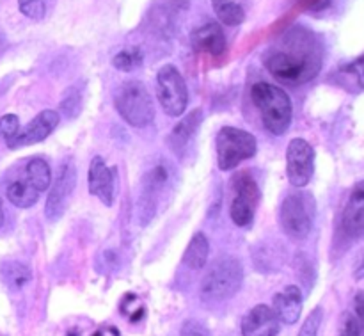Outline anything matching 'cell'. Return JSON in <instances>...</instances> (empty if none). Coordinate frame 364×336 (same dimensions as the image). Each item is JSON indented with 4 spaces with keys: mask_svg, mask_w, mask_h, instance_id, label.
<instances>
[{
    "mask_svg": "<svg viewBox=\"0 0 364 336\" xmlns=\"http://www.w3.org/2000/svg\"><path fill=\"white\" fill-rule=\"evenodd\" d=\"M315 173V149L304 139H294L287 148V174L294 187H306Z\"/></svg>",
    "mask_w": 364,
    "mask_h": 336,
    "instance_id": "30bf717a",
    "label": "cell"
},
{
    "mask_svg": "<svg viewBox=\"0 0 364 336\" xmlns=\"http://www.w3.org/2000/svg\"><path fill=\"white\" fill-rule=\"evenodd\" d=\"M244 281V267L235 256H219L201 281V298L206 303H223L233 298Z\"/></svg>",
    "mask_w": 364,
    "mask_h": 336,
    "instance_id": "3957f363",
    "label": "cell"
},
{
    "mask_svg": "<svg viewBox=\"0 0 364 336\" xmlns=\"http://www.w3.org/2000/svg\"><path fill=\"white\" fill-rule=\"evenodd\" d=\"M345 73L352 75V77L355 78V82H358V85L361 89H364V56L359 57V59H355L354 63L347 64V66L343 68Z\"/></svg>",
    "mask_w": 364,
    "mask_h": 336,
    "instance_id": "1f68e13d",
    "label": "cell"
},
{
    "mask_svg": "<svg viewBox=\"0 0 364 336\" xmlns=\"http://www.w3.org/2000/svg\"><path fill=\"white\" fill-rule=\"evenodd\" d=\"M213 9H215L220 23L230 25V27H237V25L244 23L245 20L244 7L235 0H213Z\"/></svg>",
    "mask_w": 364,
    "mask_h": 336,
    "instance_id": "603a6c76",
    "label": "cell"
},
{
    "mask_svg": "<svg viewBox=\"0 0 364 336\" xmlns=\"http://www.w3.org/2000/svg\"><path fill=\"white\" fill-rule=\"evenodd\" d=\"M322 320H323V310L315 308L311 313H309L306 322L302 324L301 331H299V336H318Z\"/></svg>",
    "mask_w": 364,
    "mask_h": 336,
    "instance_id": "f1b7e54d",
    "label": "cell"
},
{
    "mask_svg": "<svg viewBox=\"0 0 364 336\" xmlns=\"http://www.w3.org/2000/svg\"><path fill=\"white\" fill-rule=\"evenodd\" d=\"M331 6V0H302L306 11H323Z\"/></svg>",
    "mask_w": 364,
    "mask_h": 336,
    "instance_id": "d6a6232c",
    "label": "cell"
},
{
    "mask_svg": "<svg viewBox=\"0 0 364 336\" xmlns=\"http://www.w3.org/2000/svg\"><path fill=\"white\" fill-rule=\"evenodd\" d=\"M361 331L363 330L359 320L354 315H350V313H345L343 322H341L340 327V335L338 336H361Z\"/></svg>",
    "mask_w": 364,
    "mask_h": 336,
    "instance_id": "f546056e",
    "label": "cell"
},
{
    "mask_svg": "<svg viewBox=\"0 0 364 336\" xmlns=\"http://www.w3.org/2000/svg\"><path fill=\"white\" fill-rule=\"evenodd\" d=\"M315 216L316 201L309 192H291L281 203V228L288 237L295 238V241H304L311 233Z\"/></svg>",
    "mask_w": 364,
    "mask_h": 336,
    "instance_id": "8992f818",
    "label": "cell"
},
{
    "mask_svg": "<svg viewBox=\"0 0 364 336\" xmlns=\"http://www.w3.org/2000/svg\"><path fill=\"white\" fill-rule=\"evenodd\" d=\"M156 96L164 112L171 117H180L188 103V89L176 66L167 64L156 73Z\"/></svg>",
    "mask_w": 364,
    "mask_h": 336,
    "instance_id": "ba28073f",
    "label": "cell"
},
{
    "mask_svg": "<svg viewBox=\"0 0 364 336\" xmlns=\"http://www.w3.org/2000/svg\"><path fill=\"white\" fill-rule=\"evenodd\" d=\"M0 276H2L4 285L11 292H20L21 288L27 287L32 280L31 267L21 262H4L0 267Z\"/></svg>",
    "mask_w": 364,
    "mask_h": 336,
    "instance_id": "44dd1931",
    "label": "cell"
},
{
    "mask_svg": "<svg viewBox=\"0 0 364 336\" xmlns=\"http://www.w3.org/2000/svg\"><path fill=\"white\" fill-rule=\"evenodd\" d=\"M302 303H304V298H302L301 288L295 287V285H288L279 294H276L272 310L276 312L277 319L281 322L291 326V324H295L301 319Z\"/></svg>",
    "mask_w": 364,
    "mask_h": 336,
    "instance_id": "ac0fdd59",
    "label": "cell"
},
{
    "mask_svg": "<svg viewBox=\"0 0 364 336\" xmlns=\"http://www.w3.org/2000/svg\"><path fill=\"white\" fill-rule=\"evenodd\" d=\"M251 98L262 114L263 125L274 135H281L290 128L291 109L290 96L277 85L269 82H256L251 88Z\"/></svg>",
    "mask_w": 364,
    "mask_h": 336,
    "instance_id": "7a4b0ae2",
    "label": "cell"
},
{
    "mask_svg": "<svg viewBox=\"0 0 364 336\" xmlns=\"http://www.w3.org/2000/svg\"><path fill=\"white\" fill-rule=\"evenodd\" d=\"M217 164L223 171H231L244 160L256 155V137L237 127H224L217 134Z\"/></svg>",
    "mask_w": 364,
    "mask_h": 336,
    "instance_id": "52a82bcc",
    "label": "cell"
},
{
    "mask_svg": "<svg viewBox=\"0 0 364 336\" xmlns=\"http://www.w3.org/2000/svg\"><path fill=\"white\" fill-rule=\"evenodd\" d=\"M77 185V169L73 162H66L59 171V177L53 182V187L50 189V194L46 198L45 216L50 223H57L66 212L68 199Z\"/></svg>",
    "mask_w": 364,
    "mask_h": 336,
    "instance_id": "8fae6325",
    "label": "cell"
},
{
    "mask_svg": "<svg viewBox=\"0 0 364 336\" xmlns=\"http://www.w3.org/2000/svg\"><path fill=\"white\" fill-rule=\"evenodd\" d=\"M263 61L274 78L284 84L301 85L320 73L323 48L313 32L295 27L283 36L281 46L269 50Z\"/></svg>",
    "mask_w": 364,
    "mask_h": 336,
    "instance_id": "6da1fadb",
    "label": "cell"
},
{
    "mask_svg": "<svg viewBox=\"0 0 364 336\" xmlns=\"http://www.w3.org/2000/svg\"><path fill=\"white\" fill-rule=\"evenodd\" d=\"M192 46H194L198 52L208 53V56H223V53L226 52L228 43L220 23L210 21V23L196 28V31L192 32Z\"/></svg>",
    "mask_w": 364,
    "mask_h": 336,
    "instance_id": "e0dca14e",
    "label": "cell"
},
{
    "mask_svg": "<svg viewBox=\"0 0 364 336\" xmlns=\"http://www.w3.org/2000/svg\"><path fill=\"white\" fill-rule=\"evenodd\" d=\"M201 123H203L201 109H194L192 112H188L187 116L181 117L180 123H176V127H174L173 130H171V134L167 135V146H169L171 152H173L174 155L183 159L185 153L191 149L192 141H194Z\"/></svg>",
    "mask_w": 364,
    "mask_h": 336,
    "instance_id": "5bb4252c",
    "label": "cell"
},
{
    "mask_svg": "<svg viewBox=\"0 0 364 336\" xmlns=\"http://www.w3.org/2000/svg\"><path fill=\"white\" fill-rule=\"evenodd\" d=\"M60 110L66 114V117H77L82 110V100L80 95L75 88H71L70 91L66 93L64 100L60 102Z\"/></svg>",
    "mask_w": 364,
    "mask_h": 336,
    "instance_id": "83f0119b",
    "label": "cell"
},
{
    "mask_svg": "<svg viewBox=\"0 0 364 336\" xmlns=\"http://www.w3.org/2000/svg\"><path fill=\"white\" fill-rule=\"evenodd\" d=\"M233 201H231L230 216L237 226L245 228L255 221L256 209L259 203V187L251 173L242 171L233 178Z\"/></svg>",
    "mask_w": 364,
    "mask_h": 336,
    "instance_id": "9c48e42d",
    "label": "cell"
},
{
    "mask_svg": "<svg viewBox=\"0 0 364 336\" xmlns=\"http://www.w3.org/2000/svg\"><path fill=\"white\" fill-rule=\"evenodd\" d=\"M20 11L31 20H43L48 11L50 0H18Z\"/></svg>",
    "mask_w": 364,
    "mask_h": 336,
    "instance_id": "484cf974",
    "label": "cell"
},
{
    "mask_svg": "<svg viewBox=\"0 0 364 336\" xmlns=\"http://www.w3.org/2000/svg\"><path fill=\"white\" fill-rule=\"evenodd\" d=\"M114 105L124 123L135 128H144L155 120V105L148 88L139 80H128L119 85L114 95Z\"/></svg>",
    "mask_w": 364,
    "mask_h": 336,
    "instance_id": "5b68a950",
    "label": "cell"
},
{
    "mask_svg": "<svg viewBox=\"0 0 364 336\" xmlns=\"http://www.w3.org/2000/svg\"><path fill=\"white\" fill-rule=\"evenodd\" d=\"M4 224V206H2V199H0V228Z\"/></svg>",
    "mask_w": 364,
    "mask_h": 336,
    "instance_id": "8d00e7d4",
    "label": "cell"
},
{
    "mask_svg": "<svg viewBox=\"0 0 364 336\" xmlns=\"http://www.w3.org/2000/svg\"><path fill=\"white\" fill-rule=\"evenodd\" d=\"M89 192L100 199L105 206H112L114 192H116V171L105 164L102 157L91 160L87 173Z\"/></svg>",
    "mask_w": 364,
    "mask_h": 336,
    "instance_id": "7c38bea8",
    "label": "cell"
},
{
    "mask_svg": "<svg viewBox=\"0 0 364 336\" xmlns=\"http://www.w3.org/2000/svg\"><path fill=\"white\" fill-rule=\"evenodd\" d=\"M208 253H210V244H208V238L203 231H198L194 233V237L191 238L188 242L187 249L183 253V266L191 271H201L203 267L206 266L208 262Z\"/></svg>",
    "mask_w": 364,
    "mask_h": 336,
    "instance_id": "ffe728a7",
    "label": "cell"
},
{
    "mask_svg": "<svg viewBox=\"0 0 364 336\" xmlns=\"http://www.w3.org/2000/svg\"><path fill=\"white\" fill-rule=\"evenodd\" d=\"M355 313H358V317L355 319L359 320V324H361V330L364 327V292H359L358 295H355Z\"/></svg>",
    "mask_w": 364,
    "mask_h": 336,
    "instance_id": "836d02e7",
    "label": "cell"
},
{
    "mask_svg": "<svg viewBox=\"0 0 364 336\" xmlns=\"http://www.w3.org/2000/svg\"><path fill=\"white\" fill-rule=\"evenodd\" d=\"M180 336H212L210 335L208 327L205 324H201L199 320H187V322L181 326Z\"/></svg>",
    "mask_w": 364,
    "mask_h": 336,
    "instance_id": "4dcf8cb0",
    "label": "cell"
},
{
    "mask_svg": "<svg viewBox=\"0 0 364 336\" xmlns=\"http://www.w3.org/2000/svg\"><path fill=\"white\" fill-rule=\"evenodd\" d=\"M121 313L127 315L132 322H137L141 320V317L144 315V306H142L141 299L135 298L134 294H128L123 299V305H121Z\"/></svg>",
    "mask_w": 364,
    "mask_h": 336,
    "instance_id": "4316f807",
    "label": "cell"
},
{
    "mask_svg": "<svg viewBox=\"0 0 364 336\" xmlns=\"http://www.w3.org/2000/svg\"><path fill=\"white\" fill-rule=\"evenodd\" d=\"M174 167L167 160H159L148 169L141 182V196L137 201V217L142 226L151 223L159 206L166 201V194L173 189Z\"/></svg>",
    "mask_w": 364,
    "mask_h": 336,
    "instance_id": "277c9868",
    "label": "cell"
},
{
    "mask_svg": "<svg viewBox=\"0 0 364 336\" xmlns=\"http://www.w3.org/2000/svg\"><path fill=\"white\" fill-rule=\"evenodd\" d=\"M25 177L28 178V182L39 192H45L50 187V184H52V171H50V166L46 164V160L39 159V157L28 160L27 166H25Z\"/></svg>",
    "mask_w": 364,
    "mask_h": 336,
    "instance_id": "7402d4cb",
    "label": "cell"
},
{
    "mask_svg": "<svg viewBox=\"0 0 364 336\" xmlns=\"http://www.w3.org/2000/svg\"><path fill=\"white\" fill-rule=\"evenodd\" d=\"M92 336H119V333H117V330H114V327H110V330H102V331H98V333H95Z\"/></svg>",
    "mask_w": 364,
    "mask_h": 336,
    "instance_id": "d590c367",
    "label": "cell"
},
{
    "mask_svg": "<svg viewBox=\"0 0 364 336\" xmlns=\"http://www.w3.org/2000/svg\"><path fill=\"white\" fill-rule=\"evenodd\" d=\"M341 228L352 238L364 237V180L354 185L345 203Z\"/></svg>",
    "mask_w": 364,
    "mask_h": 336,
    "instance_id": "2e32d148",
    "label": "cell"
},
{
    "mask_svg": "<svg viewBox=\"0 0 364 336\" xmlns=\"http://www.w3.org/2000/svg\"><path fill=\"white\" fill-rule=\"evenodd\" d=\"M39 194H41V192L28 182V178L25 177V174L16 178L14 182H11L6 189L7 199H9L14 206H18V209H31L32 205H36Z\"/></svg>",
    "mask_w": 364,
    "mask_h": 336,
    "instance_id": "d6986e66",
    "label": "cell"
},
{
    "mask_svg": "<svg viewBox=\"0 0 364 336\" xmlns=\"http://www.w3.org/2000/svg\"><path fill=\"white\" fill-rule=\"evenodd\" d=\"M112 64L119 71H134L141 68L142 64V52L139 48H127L121 50L114 56Z\"/></svg>",
    "mask_w": 364,
    "mask_h": 336,
    "instance_id": "cb8c5ba5",
    "label": "cell"
},
{
    "mask_svg": "<svg viewBox=\"0 0 364 336\" xmlns=\"http://www.w3.org/2000/svg\"><path fill=\"white\" fill-rule=\"evenodd\" d=\"M20 134V120L14 114H6L0 117V139L7 145L9 148L16 135Z\"/></svg>",
    "mask_w": 364,
    "mask_h": 336,
    "instance_id": "d4e9b609",
    "label": "cell"
},
{
    "mask_svg": "<svg viewBox=\"0 0 364 336\" xmlns=\"http://www.w3.org/2000/svg\"><path fill=\"white\" fill-rule=\"evenodd\" d=\"M281 320L276 312L267 305H258L242 319V336H277Z\"/></svg>",
    "mask_w": 364,
    "mask_h": 336,
    "instance_id": "9a60e30c",
    "label": "cell"
},
{
    "mask_svg": "<svg viewBox=\"0 0 364 336\" xmlns=\"http://www.w3.org/2000/svg\"><path fill=\"white\" fill-rule=\"evenodd\" d=\"M169 6L174 11H187L191 6V0H169Z\"/></svg>",
    "mask_w": 364,
    "mask_h": 336,
    "instance_id": "e575fe53",
    "label": "cell"
},
{
    "mask_svg": "<svg viewBox=\"0 0 364 336\" xmlns=\"http://www.w3.org/2000/svg\"><path fill=\"white\" fill-rule=\"evenodd\" d=\"M59 120L60 116L57 110H43V112H39L38 116L25 127V130H20V134L16 135V139H14L13 145H11L9 148L14 149L21 148V146H32L45 141V139L55 130L57 125H59Z\"/></svg>",
    "mask_w": 364,
    "mask_h": 336,
    "instance_id": "4fadbf2b",
    "label": "cell"
}]
</instances>
